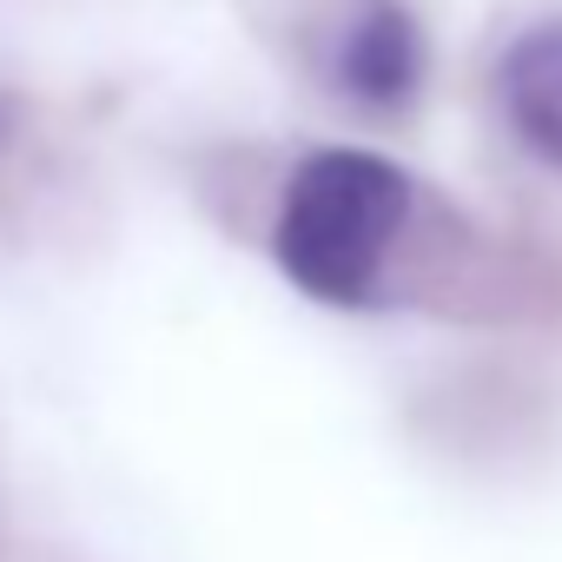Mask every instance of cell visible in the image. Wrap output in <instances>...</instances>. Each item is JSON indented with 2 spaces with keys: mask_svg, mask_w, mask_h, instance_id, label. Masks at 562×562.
<instances>
[{
  "mask_svg": "<svg viewBox=\"0 0 562 562\" xmlns=\"http://www.w3.org/2000/svg\"><path fill=\"white\" fill-rule=\"evenodd\" d=\"M411 218V179L384 153L325 146L299 159L271 218V258L318 305H371Z\"/></svg>",
  "mask_w": 562,
  "mask_h": 562,
  "instance_id": "cell-1",
  "label": "cell"
},
{
  "mask_svg": "<svg viewBox=\"0 0 562 562\" xmlns=\"http://www.w3.org/2000/svg\"><path fill=\"white\" fill-rule=\"evenodd\" d=\"M496 100H503L509 133H516L536 159L562 166V27H529V34L503 54V67H496Z\"/></svg>",
  "mask_w": 562,
  "mask_h": 562,
  "instance_id": "cell-3",
  "label": "cell"
},
{
  "mask_svg": "<svg viewBox=\"0 0 562 562\" xmlns=\"http://www.w3.org/2000/svg\"><path fill=\"white\" fill-rule=\"evenodd\" d=\"M331 80L364 106H404L424 87V34L404 0H358L338 21Z\"/></svg>",
  "mask_w": 562,
  "mask_h": 562,
  "instance_id": "cell-2",
  "label": "cell"
}]
</instances>
